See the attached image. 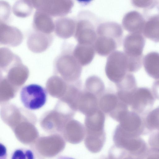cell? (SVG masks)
<instances>
[{"instance_id": "cell-7", "label": "cell", "mask_w": 159, "mask_h": 159, "mask_svg": "<svg viewBox=\"0 0 159 159\" xmlns=\"http://www.w3.org/2000/svg\"><path fill=\"white\" fill-rule=\"evenodd\" d=\"M36 10L43 12L53 17H64L69 14L73 7L72 0H31Z\"/></svg>"}, {"instance_id": "cell-33", "label": "cell", "mask_w": 159, "mask_h": 159, "mask_svg": "<svg viewBox=\"0 0 159 159\" xmlns=\"http://www.w3.org/2000/svg\"><path fill=\"white\" fill-rule=\"evenodd\" d=\"M152 1V0H134L132 1V3L135 7L144 8L149 5Z\"/></svg>"}, {"instance_id": "cell-18", "label": "cell", "mask_w": 159, "mask_h": 159, "mask_svg": "<svg viewBox=\"0 0 159 159\" xmlns=\"http://www.w3.org/2000/svg\"><path fill=\"white\" fill-rule=\"evenodd\" d=\"M76 22L72 18L60 17L54 21V33L56 35L62 39H67L74 35Z\"/></svg>"}, {"instance_id": "cell-1", "label": "cell", "mask_w": 159, "mask_h": 159, "mask_svg": "<svg viewBox=\"0 0 159 159\" xmlns=\"http://www.w3.org/2000/svg\"><path fill=\"white\" fill-rule=\"evenodd\" d=\"M85 116V146L92 153L98 152L102 148L106 140L105 113L99 109Z\"/></svg>"}, {"instance_id": "cell-29", "label": "cell", "mask_w": 159, "mask_h": 159, "mask_svg": "<svg viewBox=\"0 0 159 159\" xmlns=\"http://www.w3.org/2000/svg\"><path fill=\"white\" fill-rule=\"evenodd\" d=\"M143 14L148 20L159 19V1L152 0L149 5L144 8Z\"/></svg>"}, {"instance_id": "cell-27", "label": "cell", "mask_w": 159, "mask_h": 159, "mask_svg": "<svg viewBox=\"0 0 159 159\" xmlns=\"http://www.w3.org/2000/svg\"><path fill=\"white\" fill-rule=\"evenodd\" d=\"M117 91L130 92L137 87L135 78L131 73H127L124 78L118 83L116 84Z\"/></svg>"}, {"instance_id": "cell-11", "label": "cell", "mask_w": 159, "mask_h": 159, "mask_svg": "<svg viewBox=\"0 0 159 159\" xmlns=\"http://www.w3.org/2000/svg\"><path fill=\"white\" fill-rule=\"evenodd\" d=\"M144 117L135 112L128 110L120 117L119 125L125 131L135 137L146 134Z\"/></svg>"}, {"instance_id": "cell-25", "label": "cell", "mask_w": 159, "mask_h": 159, "mask_svg": "<svg viewBox=\"0 0 159 159\" xmlns=\"http://www.w3.org/2000/svg\"><path fill=\"white\" fill-rule=\"evenodd\" d=\"M143 33L146 37L155 42H159V19L146 21Z\"/></svg>"}, {"instance_id": "cell-5", "label": "cell", "mask_w": 159, "mask_h": 159, "mask_svg": "<svg viewBox=\"0 0 159 159\" xmlns=\"http://www.w3.org/2000/svg\"><path fill=\"white\" fill-rule=\"evenodd\" d=\"M47 92L40 85L31 84L22 88L20 93L21 101L26 108L36 110L43 107L46 103Z\"/></svg>"}, {"instance_id": "cell-19", "label": "cell", "mask_w": 159, "mask_h": 159, "mask_svg": "<svg viewBox=\"0 0 159 159\" xmlns=\"http://www.w3.org/2000/svg\"><path fill=\"white\" fill-rule=\"evenodd\" d=\"M95 52L93 45L79 44L72 51L73 55L82 66H86L91 62Z\"/></svg>"}, {"instance_id": "cell-23", "label": "cell", "mask_w": 159, "mask_h": 159, "mask_svg": "<svg viewBox=\"0 0 159 159\" xmlns=\"http://www.w3.org/2000/svg\"><path fill=\"white\" fill-rule=\"evenodd\" d=\"M34 8L31 0H18L13 4L12 11L17 17L26 18L31 14Z\"/></svg>"}, {"instance_id": "cell-24", "label": "cell", "mask_w": 159, "mask_h": 159, "mask_svg": "<svg viewBox=\"0 0 159 159\" xmlns=\"http://www.w3.org/2000/svg\"><path fill=\"white\" fill-rule=\"evenodd\" d=\"M146 134L159 130V106L151 111L144 117Z\"/></svg>"}, {"instance_id": "cell-30", "label": "cell", "mask_w": 159, "mask_h": 159, "mask_svg": "<svg viewBox=\"0 0 159 159\" xmlns=\"http://www.w3.org/2000/svg\"><path fill=\"white\" fill-rule=\"evenodd\" d=\"M0 22L6 23L11 14V7L8 2L3 1H0Z\"/></svg>"}, {"instance_id": "cell-20", "label": "cell", "mask_w": 159, "mask_h": 159, "mask_svg": "<svg viewBox=\"0 0 159 159\" xmlns=\"http://www.w3.org/2000/svg\"><path fill=\"white\" fill-rule=\"evenodd\" d=\"M143 64L146 73L151 77L159 80V53L150 52L143 58Z\"/></svg>"}, {"instance_id": "cell-35", "label": "cell", "mask_w": 159, "mask_h": 159, "mask_svg": "<svg viewBox=\"0 0 159 159\" xmlns=\"http://www.w3.org/2000/svg\"><path fill=\"white\" fill-rule=\"evenodd\" d=\"M56 159H74L73 158L65 156H60L58 157Z\"/></svg>"}, {"instance_id": "cell-32", "label": "cell", "mask_w": 159, "mask_h": 159, "mask_svg": "<svg viewBox=\"0 0 159 159\" xmlns=\"http://www.w3.org/2000/svg\"><path fill=\"white\" fill-rule=\"evenodd\" d=\"M142 159H159V151L152 148H148Z\"/></svg>"}, {"instance_id": "cell-17", "label": "cell", "mask_w": 159, "mask_h": 159, "mask_svg": "<svg viewBox=\"0 0 159 159\" xmlns=\"http://www.w3.org/2000/svg\"><path fill=\"white\" fill-rule=\"evenodd\" d=\"M33 27L34 30L47 34H51L54 30V22L51 16L39 11L34 13Z\"/></svg>"}, {"instance_id": "cell-9", "label": "cell", "mask_w": 159, "mask_h": 159, "mask_svg": "<svg viewBox=\"0 0 159 159\" xmlns=\"http://www.w3.org/2000/svg\"><path fill=\"white\" fill-rule=\"evenodd\" d=\"M87 17L83 13L80 15L76 22L74 35L78 44L93 45L97 38V28L91 19Z\"/></svg>"}, {"instance_id": "cell-8", "label": "cell", "mask_w": 159, "mask_h": 159, "mask_svg": "<svg viewBox=\"0 0 159 159\" xmlns=\"http://www.w3.org/2000/svg\"><path fill=\"white\" fill-rule=\"evenodd\" d=\"M113 140L116 147L138 156H143L148 148L140 137H131L114 131Z\"/></svg>"}, {"instance_id": "cell-13", "label": "cell", "mask_w": 159, "mask_h": 159, "mask_svg": "<svg viewBox=\"0 0 159 159\" xmlns=\"http://www.w3.org/2000/svg\"><path fill=\"white\" fill-rule=\"evenodd\" d=\"M146 40L141 33H132L127 34L123 41L124 52L128 57L143 56Z\"/></svg>"}, {"instance_id": "cell-2", "label": "cell", "mask_w": 159, "mask_h": 159, "mask_svg": "<svg viewBox=\"0 0 159 159\" xmlns=\"http://www.w3.org/2000/svg\"><path fill=\"white\" fill-rule=\"evenodd\" d=\"M97 38L94 49L101 56L109 55L115 51L121 42L123 30L119 24L113 22L102 23L97 28Z\"/></svg>"}, {"instance_id": "cell-3", "label": "cell", "mask_w": 159, "mask_h": 159, "mask_svg": "<svg viewBox=\"0 0 159 159\" xmlns=\"http://www.w3.org/2000/svg\"><path fill=\"white\" fill-rule=\"evenodd\" d=\"M108 78L116 84L120 81L128 72V58L124 52L115 51L109 55L105 67Z\"/></svg>"}, {"instance_id": "cell-22", "label": "cell", "mask_w": 159, "mask_h": 159, "mask_svg": "<svg viewBox=\"0 0 159 159\" xmlns=\"http://www.w3.org/2000/svg\"><path fill=\"white\" fill-rule=\"evenodd\" d=\"M69 128L71 136V142L77 144L82 142L85 137L84 126L79 121L73 120L69 123Z\"/></svg>"}, {"instance_id": "cell-6", "label": "cell", "mask_w": 159, "mask_h": 159, "mask_svg": "<svg viewBox=\"0 0 159 159\" xmlns=\"http://www.w3.org/2000/svg\"><path fill=\"white\" fill-rule=\"evenodd\" d=\"M155 100L149 89L137 88L132 94L129 107L132 111L145 117L151 111Z\"/></svg>"}, {"instance_id": "cell-31", "label": "cell", "mask_w": 159, "mask_h": 159, "mask_svg": "<svg viewBox=\"0 0 159 159\" xmlns=\"http://www.w3.org/2000/svg\"><path fill=\"white\" fill-rule=\"evenodd\" d=\"M148 142L151 148L159 151V130L154 131L151 133Z\"/></svg>"}, {"instance_id": "cell-10", "label": "cell", "mask_w": 159, "mask_h": 159, "mask_svg": "<svg viewBox=\"0 0 159 159\" xmlns=\"http://www.w3.org/2000/svg\"><path fill=\"white\" fill-rule=\"evenodd\" d=\"M99 109L117 121L120 115L128 110L129 106L121 101L116 93H105L99 100Z\"/></svg>"}, {"instance_id": "cell-16", "label": "cell", "mask_w": 159, "mask_h": 159, "mask_svg": "<svg viewBox=\"0 0 159 159\" xmlns=\"http://www.w3.org/2000/svg\"><path fill=\"white\" fill-rule=\"evenodd\" d=\"M146 21L139 12L135 10L129 11L124 16L122 25L127 31L132 33H143Z\"/></svg>"}, {"instance_id": "cell-12", "label": "cell", "mask_w": 159, "mask_h": 159, "mask_svg": "<svg viewBox=\"0 0 159 159\" xmlns=\"http://www.w3.org/2000/svg\"><path fill=\"white\" fill-rule=\"evenodd\" d=\"M53 37L51 34H47L35 30L28 35L26 44L31 52L39 53L45 51L52 44Z\"/></svg>"}, {"instance_id": "cell-26", "label": "cell", "mask_w": 159, "mask_h": 159, "mask_svg": "<svg viewBox=\"0 0 159 159\" xmlns=\"http://www.w3.org/2000/svg\"><path fill=\"white\" fill-rule=\"evenodd\" d=\"M20 58L8 48L2 47L0 48V62L1 67L5 68L20 62Z\"/></svg>"}, {"instance_id": "cell-28", "label": "cell", "mask_w": 159, "mask_h": 159, "mask_svg": "<svg viewBox=\"0 0 159 159\" xmlns=\"http://www.w3.org/2000/svg\"><path fill=\"white\" fill-rule=\"evenodd\" d=\"M10 159H36L31 149L24 148L16 149L11 154Z\"/></svg>"}, {"instance_id": "cell-34", "label": "cell", "mask_w": 159, "mask_h": 159, "mask_svg": "<svg viewBox=\"0 0 159 159\" xmlns=\"http://www.w3.org/2000/svg\"><path fill=\"white\" fill-rule=\"evenodd\" d=\"M152 92L155 99L159 100V80H156L154 82Z\"/></svg>"}, {"instance_id": "cell-21", "label": "cell", "mask_w": 159, "mask_h": 159, "mask_svg": "<svg viewBox=\"0 0 159 159\" xmlns=\"http://www.w3.org/2000/svg\"><path fill=\"white\" fill-rule=\"evenodd\" d=\"M84 89L100 99L105 93V86L103 81L98 77L92 75L86 80Z\"/></svg>"}, {"instance_id": "cell-14", "label": "cell", "mask_w": 159, "mask_h": 159, "mask_svg": "<svg viewBox=\"0 0 159 159\" xmlns=\"http://www.w3.org/2000/svg\"><path fill=\"white\" fill-rule=\"evenodd\" d=\"M23 35L17 27L0 22V43L11 47L18 46L22 43Z\"/></svg>"}, {"instance_id": "cell-15", "label": "cell", "mask_w": 159, "mask_h": 159, "mask_svg": "<svg viewBox=\"0 0 159 159\" xmlns=\"http://www.w3.org/2000/svg\"><path fill=\"white\" fill-rule=\"evenodd\" d=\"M100 99L94 94L84 89L79 96L77 110L84 115L92 113L99 109Z\"/></svg>"}, {"instance_id": "cell-36", "label": "cell", "mask_w": 159, "mask_h": 159, "mask_svg": "<svg viewBox=\"0 0 159 159\" xmlns=\"http://www.w3.org/2000/svg\"><path fill=\"white\" fill-rule=\"evenodd\" d=\"M103 159H110L108 157H105V158H104Z\"/></svg>"}, {"instance_id": "cell-4", "label": "cell", "mask_w": 159, "mask_h": 159, "mask_svg": "<svg viewBox=\"0 0 159 159\" xmlns=\"http://www.w3.org/2000/svg\"><path fill=\"white\" fill-rule=\"evenodd\" d=\"M54 62L56 68L71 83L80 80L82 66L74 57L72 52H63L55 58Z\"/></svg>"}]
</instances>
